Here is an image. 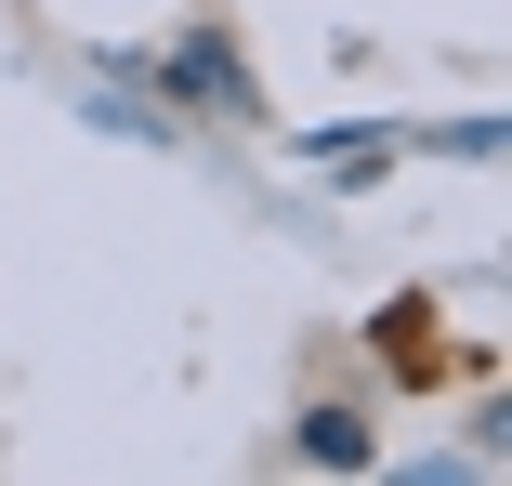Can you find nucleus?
I'll use <instances>...</instances> for the list:
<instances>
[{
	"label": "nucleus",
	"instance_id": "1",
	"mask_svg": "<svg viewBox=\"0 0 512 486\" xmlns=\"http://www.w3.org/2000/svg\"><path fill=\"white\" fill-rule=\"evenodd\" d=\"M302 460L355 473V460H368V421H355V408H316V421H302Z\"/></svg>",
	"mask_w": 512,
	"mask_h": 486
}]
</instances>
